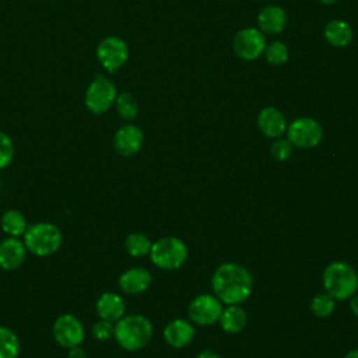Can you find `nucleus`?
Returning <instances> with one entry per match:
<instances>
[{"label": "nucleus", "mask_w": 358, "mask_h": 358, "mask_svg": "<svg viewBox=\"0 0 358 358\" xmlns=\"http://www.w3.org/2000/svg\"><path fill=\"white\" fill-rule=\"evenodd\" d=\"M252 274L238 263H222L211 277L214 295L227 305H238L246 301L252 292Z\"/></svg>", "instance_id": "1"}, {"label": "nucleus", "mask_w": 358, "mask_h": 358, "mask_svg": "<svg viewBox=\"0 0 358 358\" xmlns=\"http://www.w3.org/2000/svg\"><path fill=\"white\" fill-rule=\"evenodd\" d=\"M152 337V324L143 315H127L115 323L113 338L126 351L144 348Z\"/></svg>", "instance_id": "2"}, {"label": "nucleus", "mask_w": 358, "mask_h": 358, "mask_svg": "<svg viewBox=\"0 0 358 358\" xmlns=\"http://www.w3.org/2000/svg\"><path fill=\"white\" fill-rule=\"evenodd\" d=\"M22 242L27 252L38 257H48L60 249L63 235L59 227L52 222H35L28 225L22 235Z\"/></svg>", "instance_id": "3"}, {"label": "nucleus", "mask_w": 358, "mask_h": 358, "mask_svg": "<svg viewBox=\"0 0 358 358\" xmlns=\"http://www.w3.org/2000/svg\"><path fill=\"white\" fill-rule=\"evenodd\" d=\"M323 285L333 299H348L358 288V274L345 262H333L323 271Z\"/></svg>", "instance_id": "4"}, {"label": "nucleus", "mask_w": 358, "mask_h": 358, "mask_svg": "<svg viewBox=\"0 0 358 358\" xmlns=\"http://www.w3.org/2000/svg\"><path fill=\"white\" fill-rule=\"evenodd\" d=\"M151 262L162 270H175L180 267L187 257V248L176 236H164L155 241L150 250Z\"/></svg>", "instance_id": "5"}, {"label": "nucleus", "mask_w": 358, "mask_h": 358, "mask_svg": "<svg viewBox=\"0 0 358 358\" xmlns=\"http://www.w3.org/2000/svg\"><path fill=\"white\" fill-rule=\"evenodd\" d=\"M116 99V88L112 81L98 76L88 85L84 96L85 106L90 112L101 115L106 112Z\"/></svg>", "instance_id": "6"}, {"label": "nucleus", "mask_w": 358, "mask_h": 358, "mask_svg": "<svg viewBox=\"0 0 358 358\" xmlns=\"http://www.w3.org/2000/svg\"><path fill=\"white\" fill-rule=\"evenodd\" d=\"M53 338L55 341L64 348H71L81 345L85 337L84 326L81 320L71 315V313H63L60 315L55 323H53Z\"/></svg>", "instance_id": "7"}, {"label": "nucleus", "mask_w": 358, "mask_h": 358, "mask_svg": "<svg viewBox=\"0 0 358 358\" xmlns=\"http://www.w3.org/2000/svg\"><path fill=\"white\" fill-rule=\"evenodd\" d=\"M288 140L299 148H312L322 140V127L312 117H298L287 127Z\"/></svg>", "instance_id": "8"}, {"label": "nucleus", "mask_w": 358, "mask_h": 358, "mask_svg": "<svg viewBox=\"0 0 358 358\" xmlns=\"http://www.w3.org/2000/svg\"><path fill=\"white\" fill-rule=\"evenodd\" d=\"M189 317L200 326H208L218 322L222 312V302L211 294H201L189 303Z\"/></svg>", "instance_id": "9"}, {"label": "nucleus", "mask_w": 358, "mask_h": 358, "mask_svg": "<svg viewBox=\"0 0 358 358\" xmlns=\"http://www.w3.org/2000/svg\"><path fill=\"white\" fill-rule=\"evenodd\" d=\"M96 57L102 67L113 73L126 63L129 57V49L123 39L117 36H108L98 45Z\"/></svg>", "instance_id": "10"}, {"label": "nucleus", "mask_w": 358, "mask_h": 358, "mask_svg": "<svg viewBox=\"0 0 358 358\" xmlns=\"http://www.w3.org/2000/svg\"><path fill=\"white\" fill-rule=\"evenodd\" d=\"M266 49V39L256 28H245L234 38V50L243 60L257 59Z\"/></svg>", "instance_id": "11"}, {"label": "nucleus", "mask_w": 358, "mask_h": 358, "mask_svg": "<svg viewBox=\"0 0 358 358\" xmlns=\"http://www.w3.org/2000/svg\"><path fill=\"white\" fill-rule=\"evenodd\" d=\"M144 136L140 127L134 124L122 126L113 136V148L119 155L131 157L143 147Z\"/></svg>", "instance_id": "12"}, {"label": "nucleus", "mask_w": 358, "mask_h": 358, "mask_svg": "<svg viewBox=\"0 0 358 358\" xmlns=\"http://www.w3.org/2000/svg\"><path fill=\"white\" fill-rule=\"evenodd\" d=\"M152 281L151 273L144 267H131L124 270L119 278L117 285L122 292L129 295H137L144 292Z\"/></svg>", "instance_id": "13"}, {"label": "nucleus", "mask_w": 358, "mask_h": 358, "mask_svg": "<svg viewBox=\"0 0 358 358\" xmlns=\"http://www.w3.org/2000/svg\"><path fill=\"white\" fill-rule=\"evenodd\" d=\"M27 256V248L20 238L7 236L0 242V267L3 270L18 268Z\"/></svg>", "instance_id": "14"}, {"label": "nucleus", "mask_w": 358, "mask_h": 358, "mask_svg": "<svg viewBox=\"0 0 358 358\" xmlns=\"http://www.w3.org/2000/svg\"><path fill=\"white\" fill-rule=\"evenodd\" d=\"M124 309L126 306H124L123 298L119 294L110 292V291L101 294L95 303V310L99 319H103L112 323H116L120 317L124 316Z\"/></svg>", "instance_id": "15"}, {"label": "nucleus", "mask_w": 358, "mask_h": 358, "mask_svg": "<svg viewBox=\"0 0 358 358\" xmlns=\"http://www.w3.org/2000/svg\"><path fill=\"white\" fill-rule=\"evenodd\" d=\"M194 337V327L185 319H175L169 322L164 329L165 341L173 348H182Z\"/></svg>", "instance_id": "16"}, {"label": "nucleus", "mask_w": 358, "mask_h": 358, "mask_svg": "<svg viewBox=\"0 0 358 358\" xmlns=\"http://www.w3.org/2000/svg\"><path fill=\"white\" fill-rule=\"evenodd\" d=\"M257 124L267 137H280L287 130L285 116L274 106H267L260 110Z\"/></svg>", "instance_id": "17"}, {"label": "nucleus", "mask_w": 358, "mask_h": 358, "mask_svg": "<svg viewBox=\"0 0 358 358\" xmlns=\"http://www.w3.org/2000/svg\"><path fill=\"white\" fill-rule=\"evenodd\" d=\"M259 27L267 34H278L287 22L285 11L278 6H266L257 17Z\"/></svg>", "instance_id": "18"}, {"label": "nucleus", "mask_w": 358, "mask_h": 358, "mask_svg": "<svg viewBox=\"0 0 358 358\" xmlns=\"http://www.w3.org/2000/svg\"><path fill=\"white\" fill-rule=\"evenodd\" d=\"M220 324L227 333H239L246 326V312L239 305H228L222 308L220 316Z\"/></svg>", "instance_id": "19"}, {"label": "nucleus", "mask_w": 358, "mask_h": 358, "mask_svg": "<svg viewBox=\"0 0 358 358\" xmlns=\"http://www.w3.org/2000/svg\"><path fill=\"white\" fill-rule=\"evenodd\" d=\"M0 227H1L3 232L7 234L8 236L21 238L25 234L28 224L21 211L10 208L3 213V215L0 218Z\"/></svg>", "instance_id": "20"}, {"label": "nucleus", "mask_w": 358, "mask_h": 358, "mask_svg": "<svg viewBox=\"0 0 358 358\" xmlns=\"http://www.w3.org/2000/svg\"><path fill=\"white\" fill-rule=\"evenodd\" d=\"M324 36L329 43L337 48L347 46L352 39L351 27L343 20L330 21L324 28Z\"/></svg>", "instance_id": "21"}, {"label": "nucleus", "mask_w": 358, "mask_h": 358, "mask_svg": "<svg viewBox=\"0 0 358 358\" xmlns=\"http://www.w3.org/2000/svg\"><path fill=\"white\" fill-rule=\"evenodd\" d=\"M20 350L18 336L11 329L0 326V358H17Z\"/></svg>", "instance_id": "22"}, {"label": "nucleus", "mask_w": 358, "mask_h": 358, "mask_svg": "<svg viewBox=\"0 0 358 358\" xmlns=\"http://www.w3.org/2000/svg\"><path fill=\"white\" fill-rule=\"evenodd\" d=\"M151 246H152V243H151L150 238L140 232H133V234L127 235V238L124 241V248H126L127 253L133 257H143L145 255H150Z\"/></svg>", "instance_id": "23"}, {"label": "nucleus", "mask_w": 358, "mask_h": 358, "mask_svg": "<svg viewBox=\"0 0 358 358\" xmlns=\"http://www.w3.org/2000/svg\"><path fill=\"white\" fill-rule=\"evenodd\" d=\"M116 102V109H117V113L122 119L124 120H131L137 116V102L136 99L133 98V95L127 94V92H123L120 95L116 96L115 99Z\"/></svg>", "instance_id": "24"}, {"label": "nucleus", "mask_w": 358, "mask_h": 358, "mask_svg": "<svg viewBox=\"0 0 358 358\" xmlns=\"http://www.w3.org/2000/svg\"><path fill=\"white\" fill-rule=\"evenodd\" d=\"M334 309V299L327 294H317L310 301V310L317 317L329 316Z\"/></svg>", "instance_id": "25"}, {"label": "nucleus", "mask_w": 358, "mask_h": 358, "mask_svg": "<svg viewBox=\"0 0 358 358\" xmlns=\"http://www.w3.org/2000/svg\"><path fill=\"white\" fill-rule=\"evenodd\" d=\"M264 55L268 63L271 64H282L287 62L288 59V50L287 46L278 41L271 42L266 49H264Z\"/></svg>", "instance_id": "26"}, {"label": "nucleus", "mask_w": 358, "mask_h": 358, "mask_svg": "<svg viewBox=\"0 0 358 358\" xmlns=\"http://www.w3.org/2000/svg\"><path fill=\"white\" fill-rule=\"evenodd\" d=\"M14 157V144L10 136L0 130V169L8 166Z\"/></svg>", "instance_id": "27"}, {"label": "nucleus", "mask_w": 358, "mask_h": 358, "mask_svg": "<svg viewBox=\"0 0 358 358\" xmlns=\"http://www.w3.org/2000/svg\"><path fill=\"white\" fill-rule=\"evenodd\" d=\"M113 330H115V324L112 322L99 319L92 324L91 334L98 341H108L109 338L113 337Z\"/></svg>", "instance_id": "28"}, {"label": "nucleus", "mask_w": 358, "mask_h": 358, "mask_svg": "<svg viewBox=\"0 0 358 358\" xmlns=\"http://www.w3.org/2000/svg\"><path fill=\"white\" fill-rule=\"evenodd\" d=\"M292 154V144L287 138H278L271 145V155L278 161H285Z\"/></svg>", "instance_id": "29"}, {"label": "nucleus", "mask_w": 358, "mask_h": 358, "mask_svg": "<svg viewBox=\"0 0 358 358\" xmlns=\"http://www.w3.org/2000/svg\"><path fill=\"white\" fill-rule=\"evenodd\" d=\"M67 358H87V354H85V350L81 348V345H77V347L69 348Z\"/></svg>", "instance_id": "30"}, {"label": "nucleus", "mask_w": 358, "mask_h": 358, "mask_svg": "<svg viewBox=\"0 0 358 358\" xmlns=\"http://www.w3.org/2000/svg\"><path fill=\"white\" fill-rule=\"evenodd\" d=\"M197 358H220V357H218L217 352H214V351H211V350H204V351L199 352Z\"/></svg>", "instance_id": "31"}, {"label": "nucleus", "mask_w": 358, "mask_h": 358, "mask_svg": "<svg viewBox=\"0 0 358 358\" xmlns=\"http://www.w3.org/2000/svg\"><path fill=\"white\" fill-rule=\"evenodd\" d=\"M350 308H351L352 313H354L355 316H358V295H354V296H352V299H351V302H350Z\"/></svg>", "instance_id": "32"}, {"label": "nucleus", "mask_w": 358, "mask_h": 358, "mask_svg": "<svg viewBox=\"0 0 358 358\" xmlns=\"http://www.w3.org/2000/svg\"><path fill=\"white\" fill-rule=\"evenodd\" d=\"M344 358H358V350H352V351L347 352Z\"/></svg>", "instance_id": "33"}, {"label": "nucleus", "mask_w": 358, "mask_h": 358, "mask_svg": "<svg viewBox=\"0 0 358 358\" xmlns=\"http://www.w3.org/2000/svg\"><path fill=\"white\" fill-rule=\"evenodd\" d=\"M323 4H334L337 0H320Z\"/></svg>", "instance_id": "34"}, {"label": "nucleus", "mask_w": 358, "mask_h": 358, "mask_svg": "<svg viewBox=\"0 0 358 358\" xmlns=\"http://www.w3.org/2000/svg\"><path fill=\"white\" fill-rule=\"evenodd\" d=\"M0 186H1V180H0Z\"/></svg>", "instance_id": "35"}]
</instances>
